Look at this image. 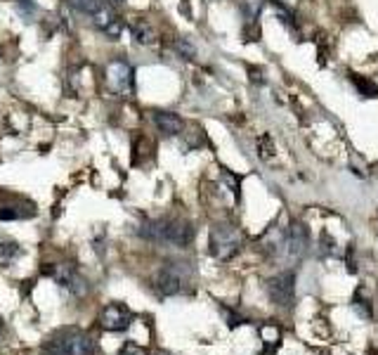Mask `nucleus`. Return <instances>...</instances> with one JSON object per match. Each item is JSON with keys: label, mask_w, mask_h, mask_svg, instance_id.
<instances>
[{"label": "nucleus", "mask_w": 378, "mask_h": 355, "mask_svg": "<svg viewBox=\"0 0 378 355\" xmlns=\"http://www.w3.org/2000/svg\"><path fill=\"white\" fill-rule=\"evenodd\" d=\"M260 10H262V0H244L242 3V15L249 24H253L258 20Z\"/></svg>", "instance_id": "obj_13"}, {"label": "nucleus", "mask_w": 378, "mask_h": 355, "mask_svg": "<svg viewBox=\"0 0 378 355\" xmlns=\"http://www.w3.org/2000/svg\"><path fill=\"white\" fill-rule=\"evenodd\" d=\"M308 242H310L308 227H305L301 220L291 222L284 232V256L289 258V261H301L305 251H308Z\"/></svg>", "instance_id": "obj_5"}, {"label": "nucleus", "mask_w": 378, "mask_h": 355, "mask_svg": "<svg viewBox=\"0 0 378 355\" xmlns=\"http://www.w3.org/2000/svg\"><path fill=\"white\" fill-rule=\"evenodd\" d=\"M265 289H267L269 301H272L274 305L289 308V305H293V301H296V275H293L291 270L274 275V278H269L265 282Z\"/></svg>", "instance_id": "obj_4"}, {"label": "nucleus", "mask_w": 378, "mask_h": 355, "mask_svg": "<svg viewBox=\"0 0 378 355\" xmlns=\"http://www.w3.org/2000/svg\"><path fill=\"white\" fill-rule=\"evenodd\" d=\"M118 355H147L145 348H140L137 344H133V341H125L123 348L118 351Z\"/></svg>", "instance_id": "obj_21"}, {"label": "nucleus", "mask_w": 378, "mask_h": 355, "mask_svg": "<svg viewBox=\"0 0 378 355\" xmlns=\"http://www.w3.org/2000/svg\"><path fill=\"white\" fill-rule=\"evenodd\" d=\"M350 78H352V83H355L357 90L362 95H367V98H378V86H376V83H371V81H367V78H362L357 74H350Z\"/></svg>", "instance_id": "obj_15"}, {"label": "nucleus", "mask_w": 378, "mask_h": 355, "mask_svg": "<svg viewBox=\"0 0 378 355\" xmlns=\"http://www.w3.org/2000/svg\"><path fill=\"white\" fill-rule=\"evenodd\" d=\"M130 31H133L135 43L140 45H154L156 43V31L152 29V24L145 20H135L130 24Z\"/></svg>", "instance_id": "obj_12"}, {"label": "nucleus", "mask_w": 378, "mask_h": 355, "mask_svg": "<svg viewBox=\"0 0 378 355\" xmlns=\"http://www.w3.org/2000/svg\"><path fill=\"white\" fill-rule=\"evenodd\" d=\"M116 3H121V0H116Z\"/></svg>", "instance_id": "obj_24"}, {"label": "nucleus", "mask_w": 378, "mask_h": 355, "mask_svg": "<svg viewBox=\"0 0 378 355\" xmlns=\"http://www.w3.org/2000/svg\"><path fill=\"white\" fill-rule=\"evenodd\" d=\"M154 123L156 128L168 137L180 135V130H182V119L173 112H154Z\"/></svg>", "instance_id": "obj_11"}, {"label": "nucleus", "mask_w": 378, "mask_h": 355, "mask_svg": "<svg viewBox=\"0 0 378 355\" xmlns=\"http://www.w3.org/2000/svg\"><path fill=\"white\" fill-rule=\"evenodd\" d=\"M69 3L74 5L78 12H83V15H90V17H93L95 12L102 8V5H104L102 0H69Z\"/></svg>", "instance_id": "obj_16"}, {"label": "nucleus", "mask_w": 378, "mask_h": 355, "mask_svg": "<svg viewBox=\"0 0 378 355\" xmlns=\"http://www.w3.org/2000/svg\"><path fill=\"white\" fill-rule=\"evenodd\" d=\"M154 287L159 289L164 296H175V294L182 292V278H180V273L175 268L166 266V268H161L159 273H156Z\"/></svg>", "instance_id": "obj_10"}, {"label": "nucleus", "mask_w": 378, "mask_h": 355, "mask_svg": "<svg viewBox=\"0 0 378 355\" xmlns=\"http://www.w3.org/2000/svg\"><path fill=\"white\" fill-rule=\"evenodd\" d=\"M223 178H225V183L230 185L232 192H234V199H239V178L237 176H230V173H223Z\"/></svg>", "instance_id": "obj_23"}, {"label": "nucleus", "mask_w": 378, "mask_h": 355, "mask_svg": "<svg viewBox=\"0 0 378 355\" xmlns=\"http://www.w3.org/2000/svg\"><path fill=\"white\" fill-rule=\"evenodd\" d=\"M258 149H260V159H269V156H272V140H269L267 135H262L260 140H258Z\"/></svg>", "instance_id": "obj_20"}, {"label": "nucleus", "mask_w": 378, "mask_h": 355, "mask_svg": "<svg viewBox=\"0 0 378 355\" xmlns=\"http://www.w3.org/2000/svg\"><path fill=\"white\" fill-rule=\"evenodd\" d=\"M52 278H55L57 285H62L64 289H67V292L74 294V296H83V294L88 292L86 280H83L81 275H78L76 270L69 266V263L55 266V270H52Z\"/></svg>", "instance_id": "obj_8"}, {"label": "nucleus", "mask_w": 378, "mask_h": 355, "mask_svg": "<svg viewBox=\"0 0 378 355\" xmlns=\"http://www.w3.org/2000/svg\"><path fill=\"white\" fill-rule=\"evenodd\" d=\"M352 308L357 310V315H359V317H367V320L371 317V308H369V303H364V305H362V299H359V296H355V301H352Z\"/></svg>", "instance_id": "obj_22"}, {"label": "nucleus", "mask_w": 378, "mask_h": 355, "mask_svg": "<svg viewBox=\"0 0 378 355\" xmlns=\"http://www.w3.org/2000/svg\"><path fill=\"white\" fill-rule=\"evenodd\" d=\"M260 336H262V341H265V344L277 346L279 339H281V332H279V327H274V324H265V327H260Z\"/></svg>", "instance_id": "obj_17"}, {"label": "nucleus", "mask_w": 378, "mask_h": 355, "mask_svg": "<svg viewBox=\"0 0 378 355\" xmlns=\"http://www.w3.org/2000/svg\"><path fill=\"white\" fill-rule=\"evenodd\" d=\"M175 50L182 55L184 59H194L196 57V47L189 43L187 38H180V40H175Z\"/></svg>", "instance_id": "obj_18"}, {"label": "nucleus", "mask_w": 378, "mask_h": 355, "mask_svg": "<svg viewBox=\"0 0 378 355\" xmlns=\"http://www.w3.org/2000/svg\"><path fill=\"white\" fill-rule=\"evenodd\" d=\"M242 249V237L232 225H213L208 234V251L218 261H230Z\"/></svg>", "instance_id": "obj_2"}, {"label": "nucleus", "mask_w": 378, "mask_h": 355, "mask_svg": "<svg viewBox=\"0 0 378 355\" xmlns=\"http://www.w3.org/2000/svg\"><path fill=\"white\" fill-rule=\"evenodd\" d=\"M140 234L152 242L159 244H171L178 249H187L194 242V227L187 220H173V218H161L147 222L145 227H140Z\"/></svg>", "instance_id": "obj_1"}, {"label": "nucleus", "mask_w": 378, "mask_h": 355, "mask_svg": "<svg viewBox=\"0 0 378 355\" xmlns=\"http://www.w3.org/2000/svg\"><path fill=\"white\" fill-rule=\"evenodd\" d=\"M33 211H22L17 204L10 206H0V220H17V218H31Z\"/></svg>", "instance_id": "obj_14"}, {"label": "nucleus", "mask_w": 378, "mask_h": 355, "mask_svg": "<svg viewBox=\"0 0 378 355\" xmlns=\"http://www.w3.org/2000/svg\"><path fill=\"white\" fill-rule=\"evenodd\" d=\"M107 83H109L111 93L128 98L133 93V69H130V64L123 62V59L109 62V67H107Z\"/></svg>", "instance_id": "obj_6"}, {"label": "nucleus", "mask_w": 378, "mask_h": 355, "mask_svg": "<svg viewBox=\"0 0 378 355\" xmlns=\"http://www.w3.org/2000/svg\"><path fill=\"white\" fill-rule=\"evenodd\" d=\"M19 246L12 244V242H0V261H10V258H15L19 254Z\"/></svg>", "instance_id": "obj_19"}, {"label": "nucleus", "mask_w": 378, "mask_h": 355, "mask_svg": "<svg viewBox=\"0 0 378 355\" xmlns=\"http://www.w3.org/2000/svg\"><path fill=\"white\" fill-rule=\"evenodd\" d=\"M100 324L107 332H125L133 324V312L123 303H109L100 312Z\"/></svg>", "instance_id": "obj_7"}, {"label": "nucleus", "mask_w": 378, "mask_h": 355, "mask_svg": "<svg viewBox=\"0 0 378 355\" xmlns=\"http://www.w3.org/2000/svg\"><path fill=\"white\" fill-rule=\"evenodd\" d=\"M93 22H95V27H97L102 33L109 36V38H118L123 31L121 17H118L109 5H102V8L93 15Z\"/></svg>", "instance_id": "obj_9"}, {"label": "nucleus", "mask_w": 378, "mask_h": 355, "mask_svg": "<svg viewBox=\"0 0 378 355\" xmlns=\"http://www.w3.org/2000/svg\"><path fill=\"white\" fill-rule=\"evenodd\" d=\"M47 353L50 355H93L95 353V341L90 339L86 332L67 329V332L59 334L55 341H50Z\"/></svg>", "instance_id": "obj_3"}]
</instances>
